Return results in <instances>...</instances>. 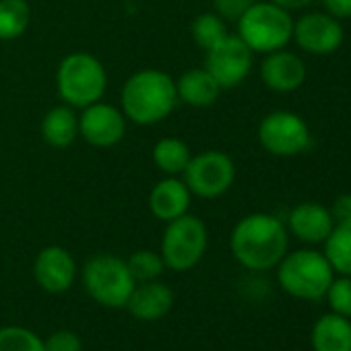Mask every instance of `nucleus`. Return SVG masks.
Segmentation results:
<instances>
[{
  "mask_svg": "<svg viewBox=\"0 0 351 351\" xmlns=\"http://www.w3.org/2000/svg\"><path fill=\"white\" fill-rule=\"evenodd\" d=\"M289 246L285 223L271 213H250L242 217L230 236L234 258L248 271L263 273L275 269Z\"/></svg>",
  "mask_w": 351,
  "mask_h": 351,
  "instance_id": "nucleus-1",
  "label": "nucleus"
},
{
  "mask_svg": "<svg viewBox=\"0 0 351 351\" xmlns=\"http://www.w3.org/2000/svg\"><path fill=\"white\" fill-rule=\"evenodd\" d=\"M176 81L161 69H141L132 73L120 91V110L128 122L138 126L159 124L178 106Z\"/></svg>",
  "mask_w": 351,
  "mask_h": 351,
  "instance_id": "nucleus-2",
  "label": "nucleus"
},
{
  "mask_svg": "<svg viewBox=\"0 0 351 351\" xmlns=\"http://www.w3.org/2000/svg\"><path fill=\"white\" fill-rule=\"evenodd\" d=\"M56 89L66 106L83 110L104 99L108 89V71L91 52H71L58 64Z\"/></svg>",
  "mask_w": 351,
  "mask_h": 351,
  "instance_id": "nucleus-3",
  "label": "nucleus"
},
{
  "mask_svg": "<svg viewBox=\"0 0 351 351\" xmlns=\"http://www.w3.org/2000/svg\"><path fill=\"white\" fill-rule=\"evenodd\" d=\"M332 277L335 271L328 265L326 256L312 248L285 252V256L277 265L279 287L287 295L298 300H308V302L322 300Z\"/></svg>",
  "mask_w": 351,
  "mask_h": 351,
  "instance_id": "nucleus-4",
  "label": "nucleus"
},
{
  "mask_svg": "<svg viewBox=\"0 0 351 351\" xmlns=\"http://www.w3.org/2000/svg\"><path fill=\"white\" fill-rule=\"evenodd\" d=\"M238 38L254 52L269 54L285 48L291 42L293 19L291 13L273 5V3H256L236 21Z\"/></svg>",
  "mask_w": 351,
  "mask_h": 351,
  "instance_id": "nucleus-5",
  "label": "nucleus"
},
{
  "mask_svg": "<svg viewBox=\"0 0 351 351\" xmlns=\"http://www.w3.org/2000/svg\"><path fill=\"white\" fill-rule=\"evenodd\" d=\"M207 244L209 232L205 221L193 213H184L182 217L165 223L159 254L165 263V269L184 273L203 261Z\"/></svg>",
  "mask_w": 351,
  "mask_h": 351,
  "instance_id": "nucleus-6",
  "label": "nucleus"
},
{
  "mask_svg": "<svg viewBox=\"0 0 351 351\" xmlns=\"http://www.w3.org/2000/svg\"><path fill=\"white\" fill-rule=\"evenodd\" d=\"M81 279L89 298L106 308H124L136 285L126 261L114 254L91 256L83 267Z\"/></svg>",
  "mask_w": 351,
  "mask_h": 351,
  "instance_id": "nucleus-7",
  "label": "nucleus"
},
{
  "mask_svg": "<svg viewBox=\"0 0 351 351\" xmlns=\"http://www.w3.org/2000/svg\"><path fill=\"white\" fill-rule=\"evenodd\" d=\"M182 180L199 199H219L223 197L236 182V163L234 159L217 149H207L199 155H193Z\"/></svg>",
  "mask_w": 351,
  "mask_h": 351,
  "instance_id": "nucleus-8",
  "label": "nucleus"
},
{
  "mask_svg": "<svg viewBox=\"0 0 351 351\" xmlns=\"http://www.w3.org/2000/svg\"><path fill=\"white\" fill-rule=\"evenodd\" d=\"M256 136L261 147L275 157H295L312 143L306 120L289 110H275L267 114L258 124Z\"/></svg>",
  "mask_w": 351,
  "mask_h": 351,
  "instance_id": "nucleus-9",
  "label": "nucleus"
},
{
  "mask_svg": "<svg viewBox=\"0 0 351 351\" xmlns=\"http://www.w3.org/2000/svg\"><path fill=\"white\" fill-rule=\"evenodd\" d=\"M252 56L254 52L238 36L228 34L219 44L207 50L205 69L213 75L221 89H234L250 75Z\"/></svg>",
  "mask_w": 351,
  "mask_h": 351,
  "instance_id": "nucleus-10",
  "label": "nucleus"
},
{
  "mask_svg": "<svg viewBox=\"0 0 351 351\" xmlns=\"http://www.w3.org/2000/svg\"><path fill=\"white\" fill-rule=\"evenodd\" d=\"M126 116L118 106L95 101L79 114V136L97 149H110L118 145L126 134Z\"/></svg>",
  "mask_w": 351,
  "mask_h": 351,
  "instance_id": "nucleus-11",
  "label": "nucleus"
},
{
  "mask_svg": "<svg viewBox=\"0 0 351 351\" xmlns=\"http://www.w3.org/2000/svg\"><path fill=\"white\" fill-rule=\"evenodd\" d=\"M291 40L300 50L312 56H328L337 52L345 40L341 21L328 13H306L293 21Z\"/></svg>",
  "mask_w": 351,
  "mask_h": 351,
  "instance_id": "nucleus-12",
  "label": "nucleus"
},
{
  "mask_svg": "<svg viewBox=\"0 0 351 351\" xmlns=\"http://www.w3.org/2000/svg\"><path fill=\"white\" fill-rule=\"evenodd\" d=\"M36 283L48 293H64L77 279V263L73 254L62 246H46L34 261Z\"/></svg>",
  "mask_w": 351,
  "mask_h": 351,
  "instance_id": "nucleus-13",
  "label": "nucleus"
},
{
  "mask_svg": "<svg viewBox=\"0 0 351 351\" xmlns=\"http://www.w3.org/2000/svg\"><path fill=\"white\" fill-rule=\"evenodd\" d=\"M308 77L304 60L281 48L275 52L265 54V60L261 62V79L267 89L275 93H291L298 91Z\"/></svg>",
  "mask_w": 351,
  "mask_h": 351,
  "instance_id": "nucleus-14",
  "label": "nucleus"
},
{
  "mask_svg": "<svg viewBox=\"0 0 351 351\" xmlns=\"http://www.w3.org/2000/svg\"><path fill=\"white\" fill-rule=\"evenodd\" d=\"M285 228L291 236L306 244H322L332 232L335 221L328 207L314 201H306L289 211Z\"/></svg>",
  "mask_w": 351,
  "mask_h": 351,
  "instance_id": "nucleus-15",
  "label": "nucleus"
},
{
  "mask_svg": "<svg viewBox=\"0 0 351 351\" xmlns=\"http://www.w3.org/2000/svg\"><path fill=\"white\" fill-rule=\"evenodd\" d=\"M193 203V193L180 176H165L149 193V209L153 217L167 223L189 213Z\"/></svg>",
  "mask_w": 351,
  "mask_h": 351,
  "instance_id": "nucleus-16",
  "label": "nucleus"
},
{
  "mask_svg": "<svg viewBox=\"0 0 351 351\" xmlns=\"http://www.w3.org/2000/svg\"><path fill=\"white\" fill-rule=\"evenodd\" d=\"M171 306H173L171 287L155 279V281L136 283L124 308L138 320H159L171 310Z\"/></svg>",
  "mask_w": 351,
  "mask_h": 351,
  "instance_id": "nucleus-17",
  "label": "nucleus"
},
{
  "mask_svg": "<svg viewBox=\"0 0 351 351\" xmlns=\"http://www.w3.org/2000/svg\"><path fill=\"white\" fill-rule=\"evenodd\" d=\"M223 89L219 83L213 79V75L203 66V69H189L176 79V93H178V101L197 110L211 108L219 93Z\"/></svg>",
  "mask_w": 351,
  "mask_h": 351,
  "instance_id": "nucleus-18",
  "label": "nucleus"
},
{
  "mask_svg": "<svg viewBox=\"0 0 351 351\" xmlns=\"http://www.w3.org/2000/svg\"><path fill=\"white\" fill-rule=\"evenodd\" d=\"M314 351H351V318L328 312L322 314L310 330Z\"/></svg>",
  "mask_w": 351,
  "mask_h": 351,
  "instance_id": "nucleus-19",
  "label": "nucleus"
},
{
  "mask_svg": "<svg viewBox=\"0 0 351 351\" xmlns=\"http://www.w3.org/2000/svg\"><path fill=\"white\" fill-rule=\"evenodd\" d=\"M42 138L54 149H66L79 138V114L62 104L48 110L42 118Z\"/></svg>",
  "mask_w": 351,
  "mask_h": 351,
  "instance_id": "nucleus-20",
  "label": "nucleus"
},
{
  "mask_svg": "<svg viewBox=\"0 0 351 351\" xmlns=\"http://www.w3.org/2000/svg\"><path fill=\"white\" fill-rule=\"evenodd\" d=\"M153 163L157 165V169L165 176H182L193 153L189 143H184L178 136H165L159 138L151 151Z\"/></svg>",
  "mask_w": 351,
  "mask_h": 351,
  "instance_id": "nucleus-21",
  "label": "nucleus"
},
{
  "mask_svg": "<svg viewBox=\"0 0 351 351\" xmlns=\"http://www.w3.org/2000/svg\"><path fill=\"white\" fill-rule=\"evenodd\" d=\"M32 23V7L27 0H0V40H19Z\"/></svg>",
  "mask_w": 351,
  "mask_h": 351,
  "instance_id": "nucleus-22",
  "label": "nucleus"
},
{
  "mask_svg": "<svg viewBox=\"0 0 351 351\" xmlns=\"http://www.w3.org/2000/svg\"><path fill=\"white\" fill-rule=\"evenodd\" d=\"M324 244V256L337 275L351 277V223L335 226Z\"/></svg>",
  "mask_w": 351,
  "mask_h": 351,
  "instance_id": "nucleus-23",
  "label": "nucleus"
},
{
  "mask_svg": "<svg viewBox=\"0 0 351 351\" xmlns=\"http://www.w3.org/2000/svg\"><path fill=\"white\" fill-rule=\"evenodd\" d=\"M228 21L221 19L215 11L211 13H201L195 17L193 25H191V36L193 42L203 48L205 52L209 48H213L215 44H219L226 36H228Z\"/></svg>",
  "mask_w": 351,
  "mask_h": 351,
  "instance_id": "nucleus-24",
  "label": "nucleus"
},
{
  "mask_svg": "<svg viewBox=\"0 0 351 351\" xmlns=\"http://www.w3.org/2000/svg\"><path fill=\"white\" fill-rule=\"evenodd\" d=\"M0 351H46L44 339L17 324L0 328Z\"/></svg>",
  "mask_w": 351,
  "mask_h": 351,
  "instance_id": "nucleus-25",
  "label": "nucleus"
},
{
  "mask_svg": "<svg viewBox=\"0 0 351 351\" xmlns=\"http://www.w3.org/2000/svg\"><path fill=\"white\" fill-rule=\"evenodd\" d=\"M128 271L134 277L136 283H145V281H155L161 277V273L165 271V263L161 258L159 252L153 250H136L126 258Z\"/></svg>",
  "mask_w": 351,
  "mask_h": 351,
  "instance_id": "nucleus-26",
  "label": "nucleus"
},
{
  "mask_svg": "<svg viewBox=\"0 0 351 351\" xmlns=\"http://www.w3.org/2000/svg\"><path fill=\"white\" fill-rule=\"evenodd\" d=\"M324 298H326L330 312L351 318V277L349 275L332 277Z\"/></svg>",
  "mask_w": 351,
  "mask_h": 351,
  "instance_id": "nucleus-27",
  "label": "nucleus"
},
{
  "mask_svg": "<svg viewBox=\"0 0 351 351\" xmlns=\"http://www.w3.org/2000/svg\"><path fill=\"white\" fill-rule=\"evenodd\" d=\"M46 351H83V341L73 330H56L44 339Z\"/></svg>",
  "mask_w": 351,
  "mask_h": 351,
  "instance_id": "nucleus-28",
  "label": "nucleus"
},
{
  "mask_svg": "<svg viewBox=\"0 0 351 351\" xmlns=\"http://www.w3.org/2000/svg\"><path fill=\"white\" fill-rule=\"evenodd\" d=\"M254 3L256 0H213V9L221 19L236 23Z\"/></svg>",
  "mask_w": 351,
  "mask_h": 351,
  "instance_id": "nucleus-29",
  "label": "nucleus"
},
{
  "mask_svg": "<svg viewBox=\"0 0 351 351\" xmlns=\"http://www.w3.org/2000/svg\"><path fill=\"white\" fill-rule=\"evenodd\" d=\"M328 209H330L335 226L351 223V195H339L332 201V207H328Z\"/></svg>",
  "mask_w": 351,
  "mask_h": 351,
  "instance_id": "nucleus-30",
  "label": "nucleus"
},
{
  "mask_svg": "<svg viewBox=\"0 0 351 351\" xmlns=\"http://www.w3.org/2000/svg\"><path fill=\"white\" fill-rule=\"evenodd\" d=\"M324 13L335 19H351V0H322Z\"/></svg>",
  "mask_w": 351,
  "mask_h": 351,
  "instance_id": "nucleus-31",
  "label": "nucleus"
},
{
  "mask_svg": "<svg viewBox=\"0 0 351 351\" xmlns=\"http://www.w3.org/2000/svg\"><path fill=\"white\" fill-rule=\"evenodd\" d=\"M269 3H273V5H277V7H281V9H285V11H302V9H306L312 0H269Z\"/></svg>",
  "mask_w": 351,
  "mask_h": 351,
  "instance_id": "nucleus-32",
  "label": "nucleus"
}]
</instances>
